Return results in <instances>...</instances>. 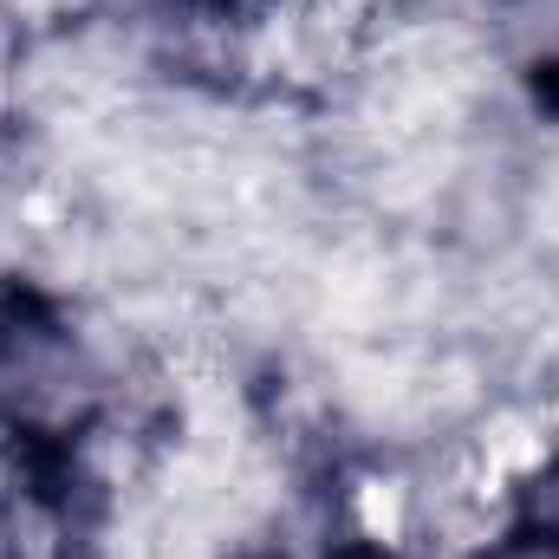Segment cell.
<instances>
[{
  "mask_svg": "<svg viewBox=\"0 0 559 559\" xmlns=\"http://www.w3.org/2000/svg\"><path fill=\"white\" fill-rule=\"evenodd\" d=\"M209 7H254V0H209Z\"/></svg>",
  "mask_w": 559,
  "mask_h": 559,
  "instance_id": "ba28073f",
  "label": "cell"
},
{
  "mask_svg": "<svg viewBox=\"0 0 559 559\" xmlns=\"http://www.w3.org/2000/svg\"><path fill=\"white\" fill-rule=\"evenodd\" d=\"M319 559H404V547L384 540V534H338Z\"/></svg>",
  "mask_w": 559,
  "mask_h": 559,
  "instance_id": "8992f818",
  "label": "cell"
},
{
  "mask_svg": "<svg viewBox=\"0 0 559 559\" xmlns=\"http://www.w3.org/2000/svg\"><path fill=\"white\" fill-rule=\"evenodd\" d=\"M215 559H286V554H267V547H228V554H215Z\"/></svg>",
  "mask_w": 559,
  "mask_h": 559,
  "instance_id": "52a82bcc",
  "label": "cell"
},
{
  "mask_svg": "<svg viewBox=\"0 0 559 559\" xmlns=\"http://www.w3.org/2000/svg\"><path fill=\"white\" fill-rule=\"evenodd\" d=\"M462 559H559L554 540H540L534 527H521V521H508L501 534H488L481 547H468Z\"/></svg>",
  "mask_w": 559,
  "mask_h": 559,
  "instance_id": "5b68a950",
  "label": "cell"
},
{
  "mask_svg": "<svg viewBox=\"0 0 559 559\" xmlns=\"http://www.w3.org/2000/svg\"><path fill=\"white\" fill-rule=\"evenodd\" d=\"M111 404L118 378L85 325L33 286L0 293V436L13 455L79 462V449L111 423Z\"/></svg>",
  "mask_w": 559,
  "mask_h": 559,
  "instance_id": "6da1fadb",
  "label": "cell"
},
{
  "mask_svg": "<svg viewBox=\"0 0 559 559\" xmlns=\"http://www.w3.org/2000/svg\"><path fill=\"white\" fill-rule=\"evenodd\" d=\"M514 521L559 547V449H547L534 468H521V481H514Z\"/></svg>",
  "mask_w": 559,
  "mask_h": 559,
  "instance_id": "277c9868",
  "label": "cell"
},
{
  "mask_svg": "<svg viewBox=\"0 0 559 559\" xmlns=\"http://www.w3.org/2000/svg\"><path fill=\"white\" fill-rule=\"evenodd\" d=\"M0 559H98V521L79 462L13 455L0 475Z\"/></svg>",
  "mask_w": 559,
  "mask_h": 559,
  "instance_id": "7a4b0ae2",
  "label": "cell"
},
{
  "mask_svg": "<svg viewBox=\"0 0 559 559\" xmlns=\"http://www.w3.org/2000/svg\"><path fill=\"white\" fill-rule=\"evenodd\" d=\"M33 72H39V39L13 0H0V143L20 131L33 105Z\"/></svg>",
  "mask_w": 559,
  "mask_h": 559,
  "instance_id": "3957f363",
  "label": "cell"
}]
</instances>
